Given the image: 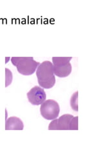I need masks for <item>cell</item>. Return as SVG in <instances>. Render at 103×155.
Returning <instances> with one entry per match:
<instances>
[{"label": "cell", "instance_id": "8", "mask_svg": "<svg viewBox=\"0 0 103 155\" xmlns=\"http://www.w3.org/2000/svg\"><path fill=\"white\" fill-rule=\"evenodd\" d=\"M70 106L73 110L78 111V91L75 92L72 96L70 99Z\"/></svg>", "mask_w": 103, "mask_h": 155}, {"label": "cell", "instance_id": "10", "mask_svg": "<svg viewBox=\"0 0 103 155\" xmlns=\"http://www.w3.org/2000/svg\"><path fill=\"white\" fill-rule=\"evenodd\" d=\"M70 130H78V116H75L72 119Z\"/></svg>", "mask_w": 103, "mask_h": 155}, {"label": "cell", "instance_id": "11", "mask_svg": "<svg viewBox=\"0 0 103 155\" xmlns=\"http://www.w3.org/2000/svg\"><path fill=\"white\" fill-rule=\"evenodd\" d=\"M11 59L10 58H5V64H7V63L8 62V60Z\"/></svg>", "mask_w": 103, "mask_h": 155}, {"label": "cell", "instance_id": "1", "mask_svg": "<svg viewBox=\"0 0 103 155\" xmlns=\"http://www.w3.org/2000/svg\"><path fill=\"white\" fill-rule=\"evenodd\" d=\"M36 76L38 84L42 88L51 89L56 84V77L53 73V65L50 61L42 62L37 68Z\"/></svg>", "mask_w": 103, "mask_h": 155}, {"label": "cell", "instance_id": "7", "mask_svg": "<svg viewBox=\"0 0 103 155\" xmlns=\"http://www.w3.org/2000/svg\"><path fill=\"white\" fill-rule=\"evenodd\" d=\"M23 121L16 116H11L5 121V130H23Z\"/></svg>", "mask_w": 103, "mask_h": 155}, {"label": "cell", "instance_id": "6", "mask_svg": "<svg viewBox=\"0 0 103 155\" xmlns=\"http://www.w3.org/2000/svg\"><path fill=\"white\" fill-rule=\"evenodd\" d=\"M74 116L65 114L57 119L53 120L49 124V130H70V125L72 119Z\"/></svg>", "mask_w": 103, "mask_h": 155}, {"label": "cell", "instance_id": "2", "mask_svg": "<svg viewBox=\"0 0 103 155\" xmlns=\"http://www.w3.org/2000/svg\"><path fill=\"white\" fill-rule=\"evenodd\" d=\"M11 62L17 68L19 73L24 76L33 74L40 64L33 57H12Z\"/></svg>", "mask_w": 103, "mask_h": 155}, {"label": "cell", "instance_id": "3", "mask_svg": "<svg viewBox=\"0 0 103 155\" xmlns=\"http://www.w3.org/2000/svg\"><path fill=\"white\" fill-rule=\"evenodd\" d=\"M72 57H53L52 65L54 74L60 78H65L72 72L70 60Z\"/></svg>", "mask_w": 103, "mask_h": 155}, {"label": "cell", "instance_id": "5", "mask_svg": "<svg viewBox=\"0 0 103 155\" xmlns=\"http://www.w3.org/2000/svg\"><path fill=\"white\" fill-rule=\"evenodd\" d=\"M27 98L31 104L40 105L46 100L47 94L42 87L36 85L28 92Z\"/></svg>", "mask_w": 103, "mask_h": 155}, {"label": "cell", "instance_id": "9", "mask_svg": "<svg viewBox=\"0 0 103 155\" xmlns=\"http://www.w3.org/2000/svg\"><path fill=\"white\" fill-rule=\"evenodd\" d=\"M13 80V75L12 71L5 68V87H8L11 85L12 82Z\"/></svg>", "mask_w": 103, "mask_h": 155}, {"label": "cell", "instance_id": "4", "mask_svg": "<svg viewBox=\"0 0 103 155\" xmlns=\"http://www.w3.org/2000/svg\"><path fill=\"white\" fill-rule=\"evenodd\" d=\"M60 112V107L53 100H45L41 104L40 113L43 117L48 120H53L58 117Z\"/></svg>", "mask_w": 103, "mask_h": 155}]
</instances>
